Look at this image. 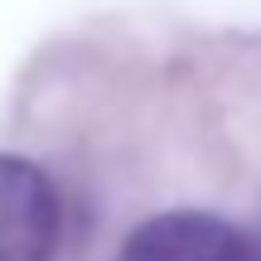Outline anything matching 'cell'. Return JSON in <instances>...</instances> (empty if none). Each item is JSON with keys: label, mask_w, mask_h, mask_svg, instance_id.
<instances>
[{"label": "cell", "mask_w": 261, "mask_h": 261, "mask_svg": "<svg viewBox=\"0 0 261 261\" xmlns=\"http://www.w3.org/2000/svg\"><path fill=\"white\" fill-rule=\"evenodd\" d=\"M116 261H261L256 232L227 223L218 213L174 208L155 213L126 237Z\"/></svg>", "instance_id": "cell-1"}, {"label": "cell", "mask_w": 261, "mask_h": 261, "mask_svg": "<svg viewBox=\"0 0 261 261\" xmlns=\"http://www.w3.org/2000/svg\"><path fill=\"white\" fill-rule=\"evenodd\" d=\"M63 208L39 165L0 155V261H48L58 247Z\"/></svg>", "instance_id": "cell-2"}]
</instances>
